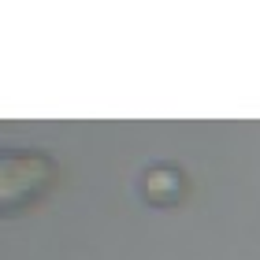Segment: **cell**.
<instances>
[{
    "label": "cell",
    "mask_w": 260,
    "mask_h": 260,
    "mask_svg": "<svg viewBox=\"0 0 260 260\" xmlns=\"http://www.w3.org/2000/svg\"><path fill=\"white\" fill-rule=\"evenodd\" d=\"M141 186H145V197L152 205H171L182 193V171L179 168H152Z\"/></svg>",
    "instance_id": "obj_1"
}]
</instances>
